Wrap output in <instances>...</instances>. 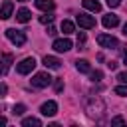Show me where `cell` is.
I'll use <instances>...</instances> for the list:
<instances>
[{
  "instance_id": "obj_3",
  "label": "cell",
  "mask_w": 127,
  "mask_h": 127,
  "mask_svg": "<svg viewBox=\"0 0 127 127\" xmlns=\"http://www.w3.org/2000/svg\"><path fill=\"white\" fill-rule=\"evenodd\" d=\"M34 67H36V60H34V58H24L20 64H16V71H18V73H22V75L30 73Z\"/></svg>"
},
{
  "instance_id": "obj_20",
  "label": "cell",
  "mask_w": 127,
  "mask_h": 127,
  "mask_svg": "<svg viewBox=\"0 0 127 127\" xmlns=\"http://www.w3.org/2000/svg\"><path fill=\"white\" fill-rule=\"evenodd\" d=\"M115 93H117V95H121V97H125V95H127V83H125V85L115 87Z\"/></svg>"
},
{
  "instance_id": "obj_6",
  "label": "cell",
  "mask_w": 127,
  "mask_h": 127,
  "mask_svg": "<svg viewBox=\"0 0 127 127\" xmlns=\"http://www.w3.org/2000/svg\"><path fill=\"white\" fill-rule=\"evenodd\" d=\"M54 50H56V52H60V54H62V52H69V50H71V42H69L67 38L56 40V42H54Z\"/></svg>"
},
{
  "instance_id": "obj_7",
  "label": "cell",
  "mask_w": 127,
  "mask_h": 127,
  "mask_svg": "<svg viewBox=\"0 0 127 127\" xmlns=\"http://www.w3.org/2000/svg\"><path fill=\"white\" fill-rule=\"evenodd\" d=\"M40 111H42V115H46V117H52V115H56V111H58V105H56V101H46V103L40 107Z\"/></svg>"
},
{
  "instance_id": "obj_18",
  "label": "cell",
  "mask_w": 127,
  "mask_h": 127,
  "mask_svg": "<svg viewBox=\"0 0 127 127\" xmlns=\"http://www.w3.org/2000/svg\"><path fill=\"white\" fill-rule=\"evenodd\" d=\"M40 22L42 24H52L54 22V16L52 14H44V16H40Z\"/></svg>"
},
{
  "instance_id": "obj_5",
  "label": "cell",
  "mask_w": 127,
  "mask_h": 127,
  "mask_svg": "<svg viewBox=\"0 0 127 127\" xmlns=\"http://www.w3.org/2000/svg\"><path fill=\"white\" fill-rule=\"evenodd\" d=\"M75 20H77V24H79L81 28H85V30L95 28V18H93V16H87V14H77V16H75Z\"/></svg>"
},
{
  "instance_id": "obj_27",
  "label": "cell",
  "mask_w": 127,
  "mask_h": 127,
  "mask_svg": "<svg viewBox=\"0 0 127 127\" xmlns=\"http://www.w3.org/2000/svg\"><path fill=\"white\" fill-rule=\"evenodd\" d=\"M48 34H50V36H56V28L50 26V28H48Z\"/></svg>"
},
{
  "instance_id": "obj_14",
  "label": "cell",
  "mask_w": 127,
  "mask_h": 127,
  "mask_svg": "<svg viewBox=\"0 0 127 127\" xmlns=\"http://www.w3.org/2000/svg\"><path fill=\"white\" fill-rule=\"evenodd\" d=\"M30 16H32V14H30L28 8H20V10L16 12V20H18V22H28Z\"/></svg>"
},
{
  "instance_id": "obj_31",
  "label": "cell",
  "mask_w": 127,
  "mask_h": 127,
  "mask_svg": "<svg viewBox=\"0 0 127 127\" xmlns=\"http://www.w3.org/2000/svg\"><path fill=\"white\" fill-rule=\"evenodd\" d=\"M18 2H26V0H18Z\"/></svg>"
},
{
  "instance_id": "obj_8",
  "label": "cell",
  "mask_w": 127,
  "mask_h": 127,
  "mask_svg": "<svg viewBox=\"0 0 127 127\" xmlns=\"http://www.w3.org/2000/svg\"><path fill=\"white\" fill-rule=\"evenodd\" d=\"M44 65L50 67V69H60L62 62H60L58 58H54V56H46V58H44Z\"/></svg>"
},
{
  "instance_id": "obj_1",
  "label": "cell",
  "mask_w": 127,
  "mask_h": 127,
  "mask_svg": "<svg viewBox=\"0 0 127 127\" xmlns=\"http://www.w3.org/2000/svg\"><path fill=\"white\" fill-rule=\"evenodd\" d=\"M50 83H52V75L48 71H40V73H36L32 77V85L34 87H48Z\"/></svg>"
},
{
  "instance_id": "obj_12",
  "label": "cell",
  "mask_w": 127,
  "mask_h": 127,
  "mask_svg": "<svg viewBox=\"0 0 127 127\" xmlns=\"http://www.w3.org/2000/svg\"><path fill=\"white\" fill-rule=\"evenodd\" d=\"M75 67H77V71H81V73H89V71H91V65H89L87 60H77V62H75Z\"/></svg>"
},
{
  "instance_id": "obj_16",
  "label": "cell",
  "mask_w": 127,
  "mask_h": 127,
  "mask_svg": "<svg viewBox=\"0 0 127 127\" xmlns=\"http://www.w3.org/2000/svg\"><path fill=\"white\" fill-rule=\"evenodd\" d=\"M73 30H75V28H73V24H71L69 20H64V22H62V32H64V34H71Z\"/></svg>"
},
{
  "instance_id": "obj_23",
  "label": "cell",
  "mask_w": 127,
  "mask_h": 127,
  "mask_svg": "<svg viewBox=\"0 0 127 127\" xmlns=\"http://www.w3.org/2000/svg\"><path fill=\"white\" fill-rule=\"evenodd\" d=\"M111 123H113V125H125V119H123V117H113Z\"/></svg>"
},
{
  "instance_id": "obj_11",
  "label": "cell",
  "mask_w": 127,
  "mask_h": 127,
  "mask_svg": "<svg viewBox=\"0 0 127 127\" xmlns=\"http://www.w3.org/2000/svg\"><path fill=\"white\" fill-rule=\"evenodd\" d=\"M12 8H14V6H12V2H10V0H6V2L2 4V12H0V18H2V20H8V18L12 16Z\"/></svg>"
},
{
  "instance_id": "obj_29",
  "label": "cell",
  "mask_w": 127,
  "mask_h": 127,
  "mask_svg": "<svg viewBox=\"0 0 127 127\" xmlns=\"http://www.w3.org/2000/svg\"><path fill=\"white\" fill-rule=\"evenodd\" d=\"M123 62L127 64V50H125V54H123Z\"/></svg>"
},
{
  "instance_id": "obj_21",
  "label": "cell",
  "mask_w": 127,
  "mask_h": 127,
  "mask_svg": "<svg viewBox=\"0 0 127 127\" xmlns=\"http://www.w3.org/2000/svg\"><path fill=\"white\" fill-rule=\"evenodd\" d=\"M101 77H103V73H101L99 69H95V71H91V81H101Z\"/></svg>"
},
{
  "instance_id": "obj_19",
  "label": "cell",
  "mask_w": 127,
  "mask_h": 127,
  "mask_svg": "<svg viewBox=\"0 0 127 127\" xmlns=\"http://www.w3.org/2000/svg\"><path fill=\"white\" fill-rule=\"evenodd\" d=\"M14 115H22L24 111H26V105H22V103H18V105H14Z\"/></svg>"
},
{
  "instance_id": "obj_10",
  "label": "cell",
  "mask_w": 127,
  "mask_h": 127,
  "mask_svg": "<svg viewBox=\"0 0 127 127\" xmlns=\"http://www.w3.org/2000/svg\"><path fill=\"white\" fill-rule=\"evenodd\" d=\"M36 6H38L40 10H44V12H52V10L56 8L54 0H36Z\"/></svg>"
},
{
  "instance_id": "obj_30",
  "label": "cell",
  "mask_w": 127,
  "mask_h": 127,
  "mask_svg": "<svg viewBox=\"0 0 127 127\" xmlns=\"http://www.w3.org/2000/svg\"><path fill=\"white\" fill-rule=\"evenodd\" d=\"M123 34H125V36H127V24H125V26H123Z\"/></svg>"
},
{
  "instance_id": "obj_22",
  "label": "cell",
  "mask_w": 127,
  "mask_h": 127,
  "mask_svg": "<svg viewBox=\"0 0 127 127\" xmlns=\"http://www.w3.org/2000/svg\"><path fill=\"white\" fill-rule=\"evenodd\" d=\"M83 44H85V34L79 32V34H77V46H83Z\"/></svg>"
},
{
  "instance_id": "obj_25",
  "label": "cell",
  "mask_w": 127,
  "mask_h": 127,
  "mask_svg": "<svg viewBox=\"0 0 127 127\" xmlns=\"http://www.w3.org/2000/svg\"><path fill=\"white\" fill-rule=\"evenodd\" d=\"M119 4H121V0H107V6L109 8H117Z\"/></svg>"
},
{
  "instance_id": "obj_28",
  "label": "cell",
  "mask_w": 127,
  "mask_h": 127,
  "mask_svg": "<svg viewBox=\"0 0 127 127\" xmlns=\"http://www.w3.org/2000/svg\"><path fill=\"white\" fill-rule=\"evenodd\" d=\"M107 67H109V69H115V67H117V64H115V62H109V64H107Z\"/></svg>"
},
{
  "instance_id": "obj_2",
  "label": "cell",
  "mask_w": 127,
  "mask_h": 127,
  "mask_svg": "<svg viewBox=\"0 0 127 127\" xmlns=\"http://www.w3.org/2000/svg\"><path fill=\"white\" fill-rule=\"evenodd\" d=\"M97 44H99L101 48H107V50H115V48L119 46L117 38L107 36V34H99V36H97Z\"/></svg>"
},
{
  "instance_id": "obj_9",
  "label": "cell",
  "mask_w": 127,
  "mask_h": 127,
  "mask_svg": "<svg viewBox=\"0 0 127 127\" xmlns=\"http://www.w3.org/2000/svg\"><path fill=\"white\" fill-rule=\"evenodd\" d=\"M117 24H119V16H115V14L103 16V26H105V28H115Z\"/></svg>"
},
{
  "instance_id": "obj_15",
  "label": "cell",
  "mask_w": 127,
  "mask_h": 127,
  "mask_svg": "<svg viewBox=\"0 0 127 127\" xmlns=\"http://www.w3.org/2000/svg\"><path fill=\"white\" fill-rule=\"evenodd\" d=\"M40 125H42V121L36 119V117H26L22 121V127H40Z\"/></svg>"
},
{
  "instance_id": "obj_4",
  "label": "cell",
  "mask_w": 127,
  "mask_h": 127,
  "mask_svg": "<svg viewBox=\"0 0 127 127\" xmlns=\"http://www.w3.org/2000/svg\"><path fill=\"white\" fill-rule=\"evenodd\" d=\"M6 36H8V40H10L12 44H16V46H24V44H26V36H24V32H20V30L10 28V30H6Z\"/></svg>"
},
{
  "instance_id": "obj_17",
  "label": "cell",
  "mask_w": 127,
  "mask_h": 127,
  "mask_svg": "<svg viewBox=\"0 0 127 127\" xmlns=\"http://www.w3.org/2000/svg\"><path fill=\"white\" fill-rule=\"evenodd\" d=\"M2 60H4V69H2V73H6L8 67H10V64H12V54H4Z\"/></svg>"
},
{
  "instance_id": "obj_26",
  "label": "cell",
  "mask_w": 127,
  "mask_h": 127,
  "mask_svg": "<svg viewBox=\"0 0 127 127\" xmlns=\"http://www.w3.org/2000/svg\"><path fill=\"white\" fill-rule=\"evenodd\" d=\"M64 89V79H58L56 81V91H62Z\"/></svg>"
},
{
  "instance_id": "obj_13",
  "label": "cell",
  "mask_w": 127,
  "mask_h": 127,
  "mask_svg": "<svg viewBox=\"0 0 127 127\" xmlns=\"http://www.w3.org/2000/svg\"><path fill=\"white\" fill-rule=\"evenodd\" d=\"M81 4H83V8H87V10H91V12H99V10H101V4H99L97 0H83Z\"/></svg>"
},
{
  "instance_id": "obj_24",
  "label": "cell",
  "mask_w": 127,
  "mask_h": 127,
  "mask_svg": "<svg viewBox=\"0 0 127 127\" xmlns=\"http://www.w3.org/2000/svg\"><path fill=\"white\" fill-rule=\"evenodd\" d=\"M117 79H119L121 83H127V71H121V73H117Z\"/></svg>"
}]
</instances>
